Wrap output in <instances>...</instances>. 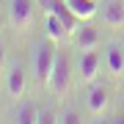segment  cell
I'll list each match as a JSON object with an SVG mask.
<instances>
[{
  "label": "cell",
  "instance_id": "6da1fadb",
  "mask_svg": "<svg viewBox=\"0 0 124 124\" xmlns=\"http://www.w3.org/2000/svg\"><path fill=\"white\" fill-rule=\"evenodd\" d=\"M75 80H77V75H75V47H72V41H61L44 94L50 99H55V102H63L72 94Z\"/></svg>",
  "mask_w": 124,
  "mask_h": 124
},
{
  "label": "cell",
  "instance_id": "7a4b0ae2",
  "mask_svg": "<svg viewBox=\"0 0 124 124\" xmlns=\"http://www.w3.org/2000/svg\"><path fill=\"white\" fill-rule=\"evenodd\" d=\"M58 44L53 36L41 33L39 39L31 44V53H28V69H31V85L36 91H44L47 88V80H50V72H53V63H55V55H58Z\"/></svg>",
  "mask_w": 124,
  "mask_h": 124
},
{
  "label": "cell",
  "instance_id": "3957f363",
  "mask_svg": "<svg viewBox=\"0 0 124 124\" xmlns=\"http://www.w3.org/2000/svg\"><path fill=\"white\" fill-rule=\"evenodd\" d=\"M3 8H6V19H8V28L19 36H28L36 28L41 11L36 0H3Z\"/></svg>",
  "mask_w": 124,
  "mask_h": 124
},
{
  "label": "cell",
  "instance_id": "277c9868",
  "mask_svg": "<svg viewBox=\"0 0 124 124\" xmlns=\"http://www.w3.org/2000/svg\"><path fill=\"white\" fill-rule=\"evenodd\" d=\"M83 110L91 116V119H99V116L108 113V108H110L113 102V77H97L91 80V83L83 85Z\"/></svg>",
  "mask_w": 124,
  "mask_h": 124
},
{
  "label": "cell",
  "instance_id": "5b68a950",
  "mask_svg": "<svg viewBox=\"0 0 124 124\" xmlns=\"http://www.w3.org/2000/svg\"><path fill=\"white\" fill-rule=\"evenodd\" d=\"M28 85H31V69L22 58H8L6 63V72H3V91L11 102L22 99L28 94Z\"/></svg>",
  "mask_w": 124,
  "mask_h": 124
},
{
  "label": "cell",
  "instance_id": "8992f818",
  "mask_svg": "<svg viewBox=\"0 0 124 124\" xmlns=\"http://www.w3.org/2000/svg\"><path fill=\"white\" fill-rule=\"evenodd\" d=\"M75 75H77V83L83 85L102 75V47L75 50Z\"/></svg>",
  "mask_w": 124,
  "mask_h": 124
},
{
  "label": "cell",
  "instance_id": "52a82bcc",
  "mask_svg": "<svg viewBox=\"0 0 124 124\" xmlns=\"http://www.w3.org/2000/svg\"><path fill=\"white\" fill-rule=\"evenodd\" d=\"M105 31L108 28L97 19H80L77 28L72 31L69 41L75 50H88V47H102L105 44Z\"/></svg>",
  "mask_w": 124,
  "mask_h": 124
},
{
  "label": "cell",
  "instance_id": "ba28073f",
  "mask_svg": "<svg viewBox=\"0 0 124 124\" xmlns=\"http://www.w3.org/2000/svg\"><path fill=\"white\" fill-rule=\"evenodd\" d=\"M102 72L113 80L124 77V41H105L102 44Z\"/></svg>",
  "mask_w": 124,
  "mask_h": 124
},
{
  "label": "cell",
  "instance_id": "9c48e42d",
  "mask_svg": "<svg viewBox=\"0 0 124 124\" xmlns=\"http://www.w3.org/2000/svg\"><path fill=\"white\" fill-rule=\"evenodd\" d=\"M94 19L108 31H124V0H99V11Z\"/></svg>",
  "mask_w": 124,
  "mask_h": 124
},
{
  "label": "cell",
  "instance_id": "30bf717a",
  "mask_svg": "<svg viewBox=\"0 0 124 124\" xmlns=\"http://www.w3.org/2000/svg\"><path fill=\"white\" fill-rule=\"evenodd\" d=\"M14 110H11V121L17 124H36V116H39V102L36 99H17L14 102Z\"/></svg>",
  "mask_w": 124,
  "mask_h": 124
},
{
  "label": "cell",
  "instance_id": "8fae6325",
  "mask_svg": "<svg viewBox=\"0 0 124 124\" xmlns=\"http://www.w3.org/2000/svg\"><path fill=\"white\" fill-rule=\"evenodd\" d=\"M41 28L47 36H53L55 41H69V28L55 17V14H41Z\"/></svg>",
  "mask_w": 124,
  "mask_h": 124
},
{
  "label": "cell",
  "instance_id": "7c38bea8",
  "mask_svg": "<svg viewBox=\"0 0 124 124\" xmlns=\"http://www.w3.org/2000/svg\"><path fill=\"white\" fill-rule=\"evenodd\" d=\"M66 6L75 11L77 19H94L99 11V0H66Z\"/></svg>",
  "mask_w": 124,
  "mask_h": 124
},
{
  "label": "cell",
  "instance_id": "4fadbf2b",
  "mask_svg": "<svg viewBox=\"0 0 124 124\" xmlns=\"http://www.w3.org/2000/svg\"><path fill=\"white\" fill-rule=\"evenodd\" d=\"M85 113L83 108H75V105H61L58 110V124H83L85 121Z\"/></svg>",
  "mask_w": 124,
  "mask_h": 124
},
{
  "label": "cell",
  "instance_id": "5bb4252c",
  "mask_svg": "<svg viewBox=\"0 0 124 124\" xmlns=\"http://www.w3.org/2000/svg\"><path fill=\"white\" fill-rule=\"evenodd\" d=\"M58 102H39V116H36V124H55L58 121Z\"/></svg>",
  "mask_w": 124,
  "mask_h": 124
},
{
  "label": "cell",
  "instance_id": "9a60e30c",
  "mask_svg": "<svg viewBox=\"0 0 124 124\" xmlns=\"http://www.w3.org/2000/svg\"><path fill=\"white\" fill-rule=\"evenodd\" d=\"M6 63H8V41L0 36V77H3V72H6Z\"/></svg>",
  "mask_w": 124,
  "mask_h": 124
},
{
  "label": "cell",
  "instance_id": "2e32d148",
  "mask_svg": "<svg viewBox=\"0 0 124 124\" xmlns=\"http://www.w3.org/2000/svg\"><path fill=\"white\" fill-rule=\"evenodd\" d=\"M3 28H8V19H6V8L0 6V31H3Z\"/></svg>",
  "mask_w": 124,
  "mask_h": 124
},
{
  "label": "cell",
  "instance_id": "e0dca14e",
  "mask_svg": "<svg viewBox=\"0 0 124 124\" xmlns=\"http://www.w3.org/2000/svg\"><path fill=\"white\" fill-rule=\"evenodd\" d=\"M121 121H124V105H121Z\"/></svg>",
  "mask_w": 124,
  "mask_h": 124
},
{
  "label": "cell",
  "instance_id": "ac0fdd59",
  "mask_svg": "<svg viewBox=\"0 0 124 124\" xmlns=\"http://www.w3.org/2000/svg\"><path fill=\"white\" fill-rule=\"evenodd\" d=\"M0 6H3V0H0Z\"/></svg>",
  "mask_w": 124,
  "mask_h": 124
},
{
  "label": "cell",
  "instance_id": "d6986e66",
  "mask_svg": "<svg viewBox=\"0 0 124 124\" xmlns=\"http://www.w3.org/2000/svg\"><path fill=\"white\" fill-rule=\"evenodd\" d=\"M121 41H124V39H121Z\"/></svg>",
  "mask_w": 124,
  "mask_h": 124
}]
</instances>
